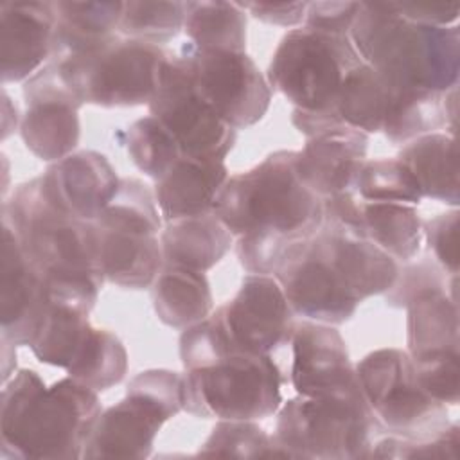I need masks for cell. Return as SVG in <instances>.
<instances>
[{
	"mask_svg": "<svg viewBox=\"0 0 460 460\" xmlns=\"http://www.w3.org/2000/svg\"><path fill=\"white\" fill-rule=\"evenodd\" d=\"M185 2L138 0L124 2L119 34L162 47L183 31Z\"/></svg>",
	"mask_w": 460,
	"mask_h": 460,
	"instance_id": "cell-36",
	"label": "cell"
},
{
	"mask_svg": "<svg viewBox=\"0 0 460 460\" xmlns=\"http://www.w3.org/2000/svg\"><path fill=\"white\" fill-rule=\"evenodd\" d=\"M311 241L359 304L386 293L397 279L399 262L376 246L361 228L322 221Z\"/></svg>",
	"mask_w": 460,
	"mask_h": 460,
	"instance_id": "cell-18",
	"label": "cell"
},
{
	"mask_svg": "<svg viewBox=\"0 0 460 460\" xmlns=\"http://www.w3.org/2000/svg\"><path fill=\"white\" fill-rule=\"evenodd\" d=\"M424 390L444 404H456L460 397V352H440L411 359Z\"/></svg>",
	"mask_w": 460,
	"mask_h": 460,
	"instance_id": "cell-42",
	"label": "cell"
},
{
	"mask_svg": "<svg viewBox=\"0 0 460 460\" xmlns=\"http://www.w3.org/2000/svg\"><path fill=\"white\" fill-rule=\"evenodd\" d=\"M56 25L54 2L0 4L2 84L27 81L50 61Z\"/></svg>",
	"mask_w": 460,
	"mask_h": 460,
	"instance_id": "cell-19",
	"label": "cell"
},
{
	"mask_svg": "<svg viewBox=\"0 0 460 460\" xmlns=\"http://www.w3.org/2000/svg\"><path fill=\"white\" fill-rule=\"evenodd\" d=\"M124 2H54L58 25L50 59L66 58L92 50L115 34Z\"/></svg>",
	"mask_w": 460,
	"mask_h": 460,
	"instance_id": "cell-27",
	"label": "cell"
},
{
	"mask_svg": "<svg viewBox=\"0 0 460 460\" xmlns=\"http://www.w3.org/2000/svg\"><path fill=\"white\" fill-rule=\"evenodd\" d=\"M455 280L456 277L451 279V284ZM451 284L447 280V273L438 266L435 259L422 257L415 262L413 261L404 262L402 268L399 266L395 282L383 295L388 305L406 307L417 295L426 291H447Z\"/></svg>",
	"mask_w": 460,
	"mask_h": 460,
	"instance_id": "cell-41",
	"label": "cell"
},
{
	"mask_svg": "<svg viewBox=\"0 0 460 460\" xmlns=\"http://www.w3.org/2000/svg\"><path fill=\"white\" fill-rule=\"evenodd\" d=\"M390 92L392 81L361 63L345 77L332 108L349 128L365 135L381 133Z\"/></svg>",
	"mask_w": 460,
	"mask_h": 460,
	"instance_id": "cell-31",
	"label": "cell"
},
{
	"mask_svg": "<svg viewBox=\"0 0 460 460\" xmlns=\"http://www.w3.org/2000/svg\"><path fill=\"white\" fill-rule=\"evenodd\" d=\"M228 176L225 160L183 155L153 187L164 225L212 212Z\"/></svg>",
	"mask_w": 460,
	"mask_h": 460,
	"instance_id": "cell-22",
	"label": "cell"
},
{
	"mask_svg": "<svg viewBox=\"0 0 460 460\" xmlns=\"http://www.w3.org/2000/svg\"><path fill=\"white\" fill-rule=\"evenodd\" d=\"M147 106L187 156L225 160L235 146L237 131L201 99L181 52H169Z\"/></svg>",
	"mask_w": 460,
	"mask_h": 460,
	"instance_id": "cell-11",
	"label": "cell"
},
{
	"mask_svg": "<svg viewBox=\"0 0 460 460\" xmlns=\"http://www.w3.org/2000/svg\"><path fill=\"white\" fill-rule=\"evenodd\" d=\"M102 413L95 390L70 376L47 386L18 368L0 397V455L20 460H77Z\"/></svg>",
	"mask_w": 460,
	"mask_h": 460,
	"instance_id": "cell-1",
	"label": "cell"
},
{
	"mask_svg": "<svg viewBox=\"0 0 460 460\" xmlns=\"http://www.w3.org/2000/svg\"><path fill=\"white\" fill-rule=\"evenodd\" d=\"M255 20L279 27H296L304 23L307 2H237Z\"/></svg>",
	"mask_w": 460,
	"mask_h": 460,
	"instance_id": "cell-46",
	"label": "cell"
},
{
	"mask_svg": "<svg viewBox=\"0 0 460 460\" xmlns=\"http://www.w3.org/2000/svg\"><path fill=\"white\" fill-rule=\"evenodd\" d=\"M392 7L410 22L435 27L456 25L460 14L456 2H392Z\"/></svg>",
	"mask_w": 460,
	"mask_h": 460,
	"instance_id": "cell-45",
	"label": "cell"
},
{
	"mask_svg": "<svg viewBox=\"0 0 460 460\" xmlns=\"http://www.w3.org/2000/svg\"><path fill=\"white\" fill-rule=\"evenodd\" d=\"M458 305L447 291H426L406 305V352L419 359L460 352Z\"/></svg>",
	"mask_w": 460,
	"mask_h": 460,
	"instance_id": "cell-28",
	"label": "cell"
},
{
	"mask_svg": "<svg viewBox=\"0 0 460 460\" xmlns=\"http://www.w3.org/2000/svg\"><path fill=\"white\" fill-rule=\"evenodd\" d=\"M183 410V374L151 368L137 374L124 399L102 410L83 458H147L162 426Z\"/></svg>",
	"mask_w": 460,
	"mask_h": 460,
	"instance_id": "cell-8",
	"label": "cell"
},
{
	"mask_svg": "<svg viewBox=\"0 0 460 460\" xmlns=\"http://www.w3.org/2000/svg\"><path fill=\"white\" fill-rule=\"evenodd\" d=\"M178 52L187 58L201 99L230 128H250L268 113L273 90L246 50H199L185 41Z\"/></svg>",
	"mask_w": 460,
	"mask_h": 460,
	"instance_id": "cell-12",
	"label": "cell"
},
{
	"mask_svg": "<svg viewBox=\"0 0 460 460\" xmlns=\"http://www.w3.org/2000/svg\"><path fill=\"white\" fill-rule=\"evenodd\" d=\"M167 56L158 45L115 34L92 50L54 61L83 104L131 108L149 104Z\"/></svg>",
	"mask_w": 460,
	"mask_h": 460,
	"instance_id": "cell-7",
	"label": "cell"
},
{
	"mask_svg": "<svg viewBox=\"0 0 460 460\" xmlns=\"http://www.w3.org/2000/svg\"><path fill=\"white\" fill-rule=\"evenodd\" d=\"M126 372L128 350L124 343L111 331L93 327L66 376L99 394L119 385Z\"/></svg>",
	"mask_w": 460,
	"mask_h": 460,
	"instance_id": "cell-34",
	"label": "cell"
},
{
	"mask_svg": "<svg viewBox=\"0 0 460 460\" xmlns=\"http://www.w3.org/2000/svg\"><path fill=\"white\" fill-rule=\"evenodd\" d=\"M153 309L172 329H187L212 313V291L205 271L164 262L153 282Z\"/></svg>",
	"mask_w": 460,
	"mask_h": 460,
	"instance_id": "cell-26",
	"label": "cell"
},
{
	"mask_svg": "<svg viewBox=\"0 0 460 460\" xmlns=\"http://www.w3.org/2000/svg\"><path fill=\"white\" fill-rule=\"evenodd\" d=\"M295 155L279 149L255 167L228 176L212 212L234 237L262 232L304 241L318 232L323 199L300 181Z\"/></svg>",
	"mask_w": 460,
	"mask_h": 460,
	"instance_id": "cell-3",
	"label": "cell"
},
{
	"mask_svg": "<svg viewBox=\"0 0 460 460\" xmlns=\"http://www.w3.org/2000/svg\"><path fill=\"white\" fill-rule=\"evenodd\" d=\"M289 381L298 395H320L358 383L349 349L336 325L295 322Z\"/></svg>",
	"mask_w": 460,
	"mask_h": 460,
	"instance_id": "cell-17",
	"label": "cell"
},
{
	"mask_svg": "<svg viewBox=\"0 0 460 460\" xmlns=\"http://www.w3.org/2000/svg\"><path fill=\"white\" fill-rule=\"evenodd\" d=\"M22 117L18 115L16 104L11 102L9 95L2 92V140H5L16 128H20Z\"/></svg>",
	"mask_w": 460,
	"mask_h": 460,
	"instance_id": "cell-47",
	"label": "cell"
},
{
	"mask_svg": "<svg viewBox=\"0 0 460 460\" xmlns=\"http://www.w3.org/2000/svg\"><path fill=\"white\" fill-rule=\"evenodd\" d=\"M359 214L367 237L392 259L404 264L419 255L424 235L417 207L361 199Z\"/></svg>",
	"mask_w": 460,
	"mask_h": 460,
	"instance_id": "cell-29",
	"label": "cell"
},
{
	"mask_svg": "<svg viewBox=\"0 0 460 460\" xmlns=\"http://www.w3.org/2000/svg\"><path fill=\"white\" fill-rule=\"evenodd\" d=\"M413 174L420 196L458 208L460 183L456 138L447 131L422 135L404 144L395 156Z\"/></svg>",
	"mask_w": 460,
	"mask_h": 460,
	"instance_id": "cell-24",
	"label": "cell"
},
{
	"mask_svg": "<svg viewBox=\"0 0 460 460\" xmlns=\"http://www.w3.org/2000/svg\"><path fill=\"white\" fill-rule=\"evenodd\" d=\"M126 149L137 169L155 181L183 156L178 142L153 115L142 117L129 126Z\"/></svg>",
	"mask_w": 460,
	"mask_h": 460,
	"instance_id": "cell-38",
	"label": "cell"
},
{
	"mask_svg": "<svg viewBox=\"0 0 460 460\" xmlns=\"http://www.w3.org/2000/svg\"><path fill=\"white\" fill-rule=\"evenodd\" d=\"M349 38L361 61L388 81L444 93L460 77V27L402 18L392 2H361Z\"/></svg>",
	"mask_w": 460,
	"mask_h": 460,
	"instance_id": "cell-2",
	"label": "cell"
},
{
	"mask_svg": "<svg viewBox=\"0 0 460 460\" xmlns=\"http://www.w3.org/2000/svg\"><path fill=\"white\" fill-rule=\"evenodd\" d=\"M444 93L392 83L381 133L392 144L404 146L422 135L447 128Z\"/></svg>",
	"mask_w": 460,
	"mask_h": 460,
	"instance_id": "cell-30",
	"label": "cell"
},
{
	"mask_svg": "<svg viewBox=\"0 0 460 460\" xmlns=\"http://www.w3.org/2000/svg\"><path fill=\"white\" fill-rule=\"evenodd\" d=\"M93 223L101 228H129L155 235L164 228L155 192L138 178H120L117 192Z\"/></svg>",
	"mask_w": 460,
	"mask_h": 460,
	"instance_id": "cell-35",
	"label": "cell"
},
{
	"mask_svg": "<svg viewBox=\"0 0 460 460\" xmlns=\"http://www.w3.org/2000/svg\"><path fill=\"white\" fill-rule=\"evenodd\" d=\"M7 225L41 279H90L104 284L97 261V226L58 210L43 194L40 176L20 183L2 201Z\"/></svg>",
	"mask_w": 460,
	"mask_h": 460,
	"instance_id": "cell-4",
	"label": "cell"
},
{
	"mask_svg": "<svg viewBox=\"0 0 460 460\" xmlns=\"http://www.w3.org/2000/svg\"><path fill=\"white\" fill-rule=\"evenodd\" d=\"M354 192L363 201H388L413 207L422 201L413 174L399 158L365 160Z\"/></svg>",
	"mask_w": 460,
	"mask_h": 460,
	"instance_id": "cell-37",
	"label": "cell"
},
{
	"mask_svg": "<svg viewBox=\"0 0 460 460\" xmlns=\"http://www.w3.org/2000/svg\"><path fill=\"white\" fill-rule=\"evenodd\" d=\"M460 456V428L447 424L442 431L422 437L404 438L388 435L370 444L365 458H458Z\"/></svg>",
	"mask_w": 460,
	"mask_h": 460,
	"instance_id": "cell-40",
	"label": "cell"
},
{
	"mask_svg": "<svg viewBox=\"0 0 460 460\" xmlns=\"http://www.w3.org/2000/svg\"><path fill=\"white\" fill-rule=\"evenodd\" d=\"M359 7H361V2H350V0L307 2L304 27L327 32V34L349 36L350 27L359 13Z\"/></svg>",
	"mask_w": 460,
	"mask_h": 460,
	"instance_id": "cell-44",
	"label": "cell"
},
{
	"mask_svg": "<svg viewBox=\"0 0 460 460\" xmlns=\"http://www.w3.org/2000/svg\"><path fill=\"white\" fill-rule=\"evenodd\" d=\"M198 455L241 458L279 456L271 435H268L255 420H219L199 446Z\"/></svg>",
	"mask_w": 460,
	"mask_h": 460,
	"instance_id": "cell-39",
	"label": "cell"
},
{
	"mask_svg": "<svg viewBox=\"0 0 460 460\" xmlns=\"http://www.w3.org/2000/svg\"><path fill=\"white\" fill-rule=\"evenodd\" d=\"M22 92L25 111L20 137L25 147L49 164L72 155L81 138L83 102L65 81L58 61L50 59L23 81Z\"/></svg>",
	"mask_w": 460,
	"mask_h": 460,
	"instance_id": "cell-13",
	"label": "cell"
},
{
	"mask_svg": "<svg viewBox=\"0 0 460 460\" xmlns=\"http://www.w3.org/2000/svg\"><path fill=\"white\" fill-rule=\"evenodd\" d=\"M381 431L359 383L320 395H295L280 404L271 435L282 458H365Z\"/></svg>",
	"mask_w": 460,
	"mask_h": 460,
	"instance_id": "cell-5",
	"label": "cell"
},
{
	"mask_svg": "<svg viewBox=\"0 0 460 460\" xmlns=\"http://www.w3.org/2000/svg\"><path fill=\"white\" fill-rule=\"evenodd\" d=\"M2 385L9 381L16 372V345L2 340Z\"/></svg>",
	"mask_w": 460,
	"mask_h": 460,
	"instance_id": "cell-48",
	"label": "cell"
},
{
	"mask_svg": "<svg viewBox=\"0 0 460 460\" xmlns=\"http://www.w3.org/2000/svg\"><path fill=\"white\" fill-rule=\"evenodd\" d=\"M354 372L381 431L422 438L449 424L447 406L424 390L406 350L392 347L372 350Z\"/></svg>",
	"mask_w": 460,
	"mask_h": 460,
	"instance_id": "cell-10",
	"label": "cell"
},
{
	"mask_svg": "<svg viewBox=\"0 0 460 460\" xmlns=\"http://www.w3.org/2000/svg\"><path fill=\"white\" fill-rule=\"evenodd\" d=\"M311 239L273 277L279 280L293 314L338 327L354 316L359 300L313 246Z\"/></svg>",
	"mask_w": 460,
	"mask_h": 460,
	"instance_id": "cell-15",
	"label": "cell"
},
{
	"mask_svg": "<svg viewBox=\"0 0 460 460\" xmlns=\"http://www.w3.org/2000/svg\"><path fill=\"white\" fill-rule=\"evenodd\" d=\"M282 372L271 354L232 350L183 370V410L199 419L259 420L279 411Z\"/></svg>",
	"mask_w": 460,
	"mask_h": 460,
	"instance_id": "cell-6",
	"label": "cell"
},
{
	"mask_svg": "<svg viewBox=\"0 0 460 460\" xmlns=\"http://www.w3.org/2000/svg\"><path fill=\"white\" fill-rule=\"evenodd\" d=\"M458 208L422 221V235L433 259L447 275H458Z\"/></svg>",
	"mask_w": 460,
	"mask_h": 460,
	"instance_id": "cell-43",
	"label": "cell"
},
{
	"mask_svg": "<svg viewBox=\"0 0 460 460\" xmlns=\"http://www.w3.org/2000/svg\"><path fill=\"white\" fill-rule=\"evenodd\" d=\"M88 314L70 305L49 302L45 316L29 343L38 361L66 372L93 329Z\"/></svg>",
	"mask_w": 460,
	"mask_h": 460,
	"instance_id": "cell-32",
	"label": "cell"
},
{
	"mask_svg": "<svg viewBox=\"0 0 460 460\" xmlns=\"http://www.w3.org/2000/svg\"><path fill=\"white\" fill-rule=\"evenodd\" d=\"M214 313L234 350L273 354L282 345H289L293 311L271 275L248 273L237 293Z\"/></svg>",
	"mask_w": 460,
	"mask_h": 460,
	"instance_id": "cell-14",
	"label": "cell"
},
{
	"mask_svg": "<svg viewBox=\"0 0 460 460\" xmlns=\"http://www.w3.org/2000/svg\"><path fill=\"white\" fill-rule=\"evenodd\" d=\"M0 271L2 340L29 347L45 316L49 300L41 275L31 264L7 225H2Z\"/></svg>",
	"mask_w": 460,
	"mask_h": 460,
	"instance_id": "cell-20",
	"label": "cell"
},
{
	"mask_svg": "<svg viewBox=\"0 0 460 460\" xmlns=\"http://www.w3.org/2000/svg\"><path fill=\"white\" fill-rule=\"evenodd\" d=\"M368 135L343 126L311 138L295 155L300 181L320 199L354 192L367 160Z\"/></svg>",
	"mask_w": 460,
	"mask_h": 460,
	"instance_id": "cell-21",
	"label": "cell"
},
{
	"mask_svg": "<svg viewBox=\"0 0 460 460\" xmlns=\"http://www.w3.org/2000/svg\"><path fill=\"white\" fill-rule=\"evenodd\" d=\"M361 63L349 36L302 25L280 38L266 79L295 108L325 110L332 108L345 77Z\"/></svg>",
	"mask_w": 460,
	"mask_h": 460,
	"instance_id": "cell-9",
	"label": "cell"
},
{
	"mask_svg": "<svg viewBox=\"0 0 460 460\" xmlns=\"http://www.w3.org/2000/svg\"><path fill=\"white\" fill-rule=\"evenodd\" d=\"M234 239L214 212L165 223L160 232L164 262L198 271L214 268L226 255Z\"/></svg>",
	"mask_w": 460,
	"mask_h": 460,
	"instance_id": "cell-25",
	"label": "cell"
},
{
	"mask_svg": "<svg viewBox=\"0 0 460 460\" xmlns=\"http://www.w3.org/2000/svg\"><path fill=\"white\" fill-rule=\"evenodd\" d=\"M40 181L58 210L93 223L117 192L120 178L102 153L84 149L52 162Z\"/></svg>",
	"mask_w": 460,
	"mask_h": 460,
	"instance_id": "cell-16",
	"label": "cell"
},
{
	"mask_svg": "<svg viewBox=\"0 0 460 460\" xmlns=\"http://www.w3.org/2000/svg\"><path fill=\"white\" fill-rule=\"evenodd\" d=\"M183 32L199 50L246 49V13L237 2H185Z\"/></svg>",
	"mask_w": 460,
	"mask_h": 460,
	"instance_id": "cell-33",
	"label": "cell"
},
{
	"mask_svg": "<svg viewBox=\"0 0 460 460\" xmlns=\"http://www.w3.org/2000/svg\"><path fill=\"white\" fill-rule=\"evenodd\" d=\"M97 261L104 282L124 289L151 288L164 264L160 235L97 226Z\"/></svg>",
	"mask_w": 460,
	"mask_h": 460,
	"instance_id": "cell-23",
	"label": "cell"
}]
</instances>
